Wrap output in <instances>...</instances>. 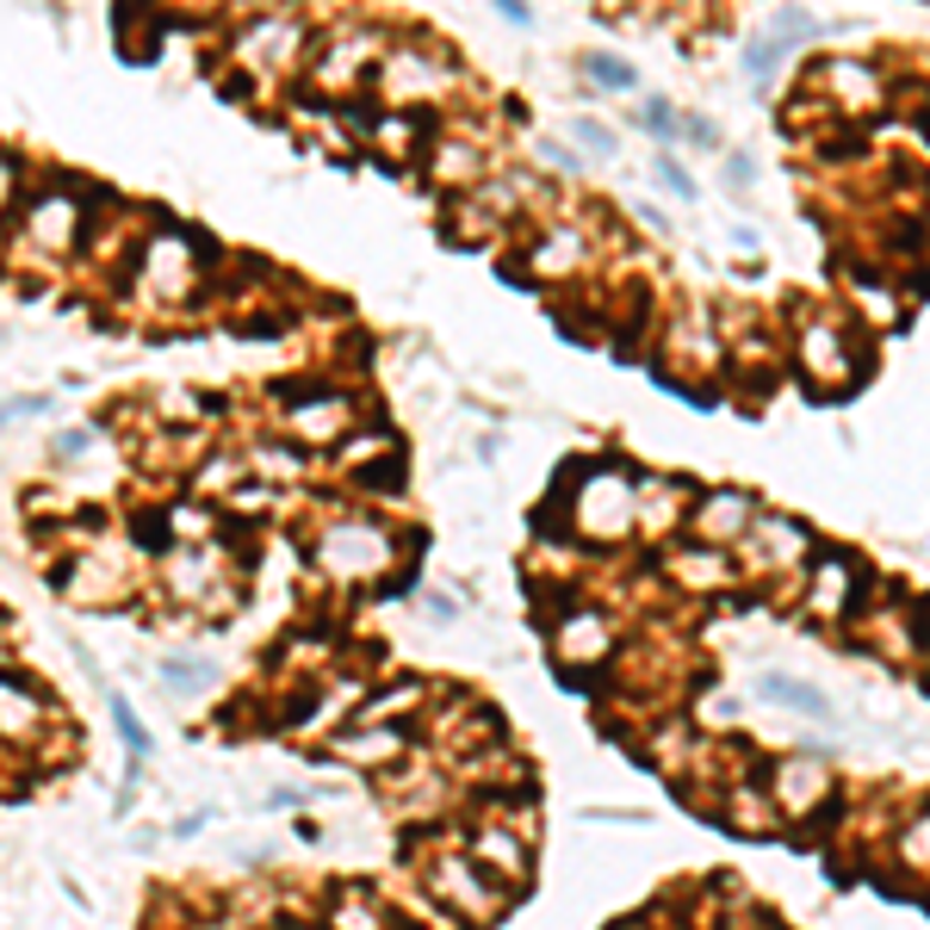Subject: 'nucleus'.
I'll use <instances>...</instances> for the list:
<instances>
[{"mask_svg": "<svg viewBox=\"0 0 930 930\" xmlns=\"http://www.w3.org/2000/svg\"><path fill=\"white\" fill-rule=\"evenodd\" d=\"M335 751H342V757H354V763H379V757H397V751H404V732H397V725H366V732H342V739H335Z\"/></svg>", "mask_w": 930, "mask_h": 930, "instance_id": "obj_1", "label": "nucleus"}, {"mask_svg": "<svg viewBox=\"0 0 930 930\" xmlns=\"http://www.w3.org/2000/svg\"><path fill=\"white\" fill-rule=\"evenodd\" d=\"M478 863H490V868H503V875H527V850H521V837L515 832H503V825H490V832H478Z\"/></svg>", "mask_w": 930, "mask_h": 930, "instance_id": "obj_2", "label": "nucleus"}, {"mask_svg": "<svg viewBox=\"0 0 930 930\" xmlns=\"http://www.w3.org/2000/svg\"><path fill=\"white\" fill-rule=\"evenodd\" d=\"M342 546V571H373L385 565V540L366 534V527H342V534H330V552Z\"/></svg>", "mask_w": 930, "mask_h": 930, "instance_id": "obj_3", "label": "nucleus"}, {"mask_svg": "<svg viewBox=\"0 0 930 930\" xmlns=\"http://www.w3.org/2000/svg\"><path fill=\"white\" fill-rule=\"evenodd\" d=\"M435 887H441V894H453V906H466V912H497V906H490V894L484 887L472 881V875H466V863H441L435 868Z\"/></svg>", "mask_w": 930, "mask_h": 930, "instance_id": "obj_4", "label": "nucleus"}, {"mask_svg": "<svg viewBox=\"0 0 930 930\" xmlns=\"http://www.w3.org/2000/svg\"><path fill=\"white\" fill-rule=\"evenodd\" d=\"M763 694H775V701H782V708H794V713H813V720L825 713V694L806 689V682H794V677H763Z\"/></svg>", "mask_w": 930, "mask_h": 930, "instance_id": "obj_5", "label": "nucleus"}, {"mask_svg": "<svg viewBox=\"0 0 930 930\" xmlns=\"http://www.w3.org/2000/svg\"><path fill=\"white\" fill-rule=\"evenodd\" d=\"M161 677H168L174 689H206V682H211V663H180V658H168V663H161Z\"/></svg>", "mask_w": 930, "mask_h": 930, "instance_id": "obj_6", "label": "nucleus"}, {"mask_svg": "<svg viewBox=\"0 0 930 930\" xmlns=\"http://www.w3.org/2000/svg\"><path fill=\"white\" fill-rule=\"evenodd\" d=\"M416 694H422V682H404V689L379 694V701L366 708V720H385V713H404V708H416Z\"/></svg>", "mask_w": 930, "mask_h": 930, "instance_id": "obj_7", "label": "nucleus"}, {"mask_svg": "<svg viewBox=\"0 0 930 930\" xmlns=\"http://www.w3.org/2000/svg\"><path fill=\"white\" fill-rule=\"evenodd\" d=\"M112 720H118V732H125L130 757H143V751H149V732H143V725H137V713H130L125 701H112Z\"/></svg>", "mask_w": 930, "mask_h": 930, "instance_id": "obj_8", "label": "nucleus"}, {"mask_svg": "<svg viewBox=\"0 0 930 930\" xmlns=\"http://www.w3.org/2000/svg\"><path fill=\"white\" fill-rule=\"evenodd\" d=\"M596 646H602V627H596V620H577V627L565 633V651H571V658H596Z\"/></svg>", "mask_w": 930, "mask_h": 930, "instance_id": "obj_9", "label": "nucleus"}, {"mask_svg": "<svg viewBox=\"0 0 930 930\" xmlns=\"http://www.w3.org/2000/svg\"><path fill=\"white\" fill-rule=\"evenodd\" d=\"M844 596V571H819V608H837Z\"/></svg>", "mask_w": 930, "mask_h": 930, "instance_id": "obj_10", "label": "nucleus"}, {"mask_svg": "<svg viewBox=\"0 0 930 930\" xmlns=\"http://www.w3.org/2000/svg\"><path fill=\"white\" fill-rule=\"evenodd\" d=\"M596 69V81H608V87H633V69H620V63H589Z\"/></svg>", "mask_w": 930, "mask_h": 930, "instance_id": "obj_11", "label": "nucleus"}, {"mask_svg": "<svg viewBox=\"0 0 930 930\" xmlns=\"http://www.w3.org/2000/svg\"><path fill=\"white\" fill-rule=\"evenodd\" d=\"M7 192H13V168H7V156H0V206H7Z\"/></svg>", "mask_w": 930, "mask_h": 930, "instance_id": "obj_12", "label": "nucleus"}]
</instances>
